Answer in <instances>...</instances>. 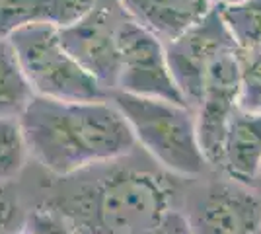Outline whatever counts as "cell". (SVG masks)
<instances>
[{
    "label": "cell",
    "mask_w": 261,
    "mask_h": 234,
    "mask_svg": "<svg viewBox=\"0 0 261 234\" xmlns=\"http://www.w3.org/2000/svg\"><path fill=\"white\" fill-rule=\"evenodd\" d=\"M172 199L160 176L141 168L115 166L47 205L61 213L76 234H141L174 211Z\"/></svg>",
    "instance_id": "cell-2"
},
{
    "label": "cell",
    "mask_w": 261,
    "mask_h": 234,
    "mask_svg": "<svg viewBox=\"0 0 261 234\" xmlns=\"http://www.w3.org/2000/svg\"><path fill=\"white\" fill-rule=\"evenodd\" d=\"M121 10L164 45L189 32L215 6L208 0H117Z\"/></svg>",
    "instance_id": "cell-10"
},
{
    "label": "cell",
    "mask_w": 261,
    "mask_h": 234,
    "mask_svg": "<svg viewBox=\"0 0 261 234\" xmlns=\"http://www.w3.org/2000/svg\"><path fill=\"white\" fill-rule=\"evenodd\" d=\"M191 234H261V195L236 181H211L191 195Z\"/></svg>",
    "instance_id": "cell-8"
},
{
    "label": "cell",
    "mask_w": 261,
    "mask_h": 234,
    "mask_svg": "<svg viewBox=\"0 0 261 234\" xmlns=\"http://www.w3.org/2000/svg\"><path fill=\"white\" fill-rule=\"evenodd\" d=\"M125 12L117 0H94L76 22L59 30L66 53L98 82L109 96L119 76V25Z\"/></svg>",
    "instance_id": "cell-5"
},
{
    "label": "cell",
    "mask_w": 261,
    "mask_h": 234,
    "mask_svg": "<svg viewBox=\"0 0 261 234\" xmlns=\"http://www.w3.org/2000/svg\"><path fill=\"white\" fill-rule=\"evenodd\" d=\"M18 234H33L32 230H30V228H28V226H25V228H23L22 232H18Z\"/></svg>",
    "instance_id": "cell-22"
},
{
    "label": "cell",
    "mask_w": 261,
    "mask_h": 234,
    "mask_svg": "<svg viewBox=\"0 0 261 234\" xmlns=\"http://www.w3.org/2000/svg\"><path fill=\"white\" fill-rule=\"evenodd\" d=\"M25 226L33 234H76L72 230V226L66 223L65 217L55 209H51L49 205L37 207V209L28 213Z\"/></svg>",
    "instance_id": "cell-18"
},
{
    "label": "cell",
    "mask_w": 261,
    "mask_h": 234,
    "mask_svg": "<svg viewBox=\"0 0 261 234\" xmlns=\"http://www.w3.org/2000/svg\"><path fill=\"white\" fill-rule=\"evenodd\" d=\"M218 168L230 181L253 188L261 170V113L236 110L226 129Z\"/></svg>",
    "instance_id": "cell-11"
},
{
    "label": "cell",
    "mask_w": 261,
    "mask_h": 234,
    "mask_svg": "<svg viewBox=\"0 0 261 234\" xmlns=\"http://www.w3.org/2000/svg\"><path fill=\"white\" fill-rule=\"evenodd\" d=\"M33 92L23 76L8 39H0V117L18 119L32 101Z\"/></svg>",
    "instance_id": "cell-14"
},
{
    "label": "cell",
    "mask_w": 261,
    "mask_h": 234,
    "mask_svg": "<svg viewBox=\"0 0 261 234\" xmlns=\"http://www.w3.org/2000/svg\"><path fill=\"white\" fill-rule=\"evenodd\" d=\"M141 234H191V228L185 221L184 213L174 209V211L168 213L156 226H152V228H148V230H144Z\"/></svg>",
    "instance_id": "cell-19"
},
{
    "label": "cell",
    "mask_w": 261,
    "mask_h": 234,
    "mask_svg": "<svg viewBox=\"0 0 261 234\" xmlns=\"http://www.w3.org/2000/svg\"><path fill=\"white\" fill-rule=\"evenodd\" d=\"M18 119L30 156L61 178L113 164L137 145L111 100L59 101L33 96Z\"/></svg>",
    "instance_id": "cell-1"
},
{
    "label": "cell",
    "mask_w": 261,
    "mask_h": 234,
    "mask_svg": "<svg viewBox=\"0 0 261 234\" xmlns=\"http://www.w3.org/2000/svg\"><path fill=\"white\" fill-rule=\"evenodd\" d=\"M168 67L187 108L195 110L211 67L220 57L238 51L217 6L189 32L164 45Z\"/></svg>",
    "instance_id": "cell-7"
},
{
    "label": "cell",
    "mask_w": 261,
    "mask_h": 234,
    "mask_svg": "<svg viewBox=\"0 0 261 234\" xmlns=\"http://www.w3.org/2000/svg\"><path fill=\"white\" fill-rule=\"evenodd\" d=\"M213 6H222V4H232V2H238V0H208Z\"/></svg>",
    "instance_id": "cell-20"
},
{
    "label": "cell",
    "mask_w": 261,
    "mask_h": 234,
    "mask_svg": "<svg viewBox=\"0 0 261 234\" xmlns=\"http://www.w3.org/2000/svg\"><path fill=\"white\" fill-rule=\"evenodd\" d=\"M28 211L10 184L0 186V234H18L25 228Z\"/></svg>",
    "instance_id": "cell-17"
},
{
    "label": "cell",
    "mask_w": 261,
    "mask_h": 234,
    "mask_svg": "<svg viewBox=\"0 0 261 234\" xmlns=\"http://www.w3.org/2000/svg\"><path fill=\"white\" fill-rule=\"evenodd\" d=\"M253 190L261 195V170H259V176H257V179H255V184H253Z\"/></svg>",
    "instance_id": "cell-21"
},
{
    "label": "cell",
    "mask_w": 261,
    "mask_h": 234,
    "mask_svg": "<svg viewBox=\"0 0 261 234\" xmlns=\"http://www.w3.org/2000/svg\"><path fill=\"white\" fill-rule=\"evenodd\" d=\"M92 4L94 0H0V39L32 25L66 28Z\"/></svg>",
    "instance_id": "cell-12"
},
{
    "label": "cell",
    "mask_w": 261,
    "mask_h": 234,
    "mask_svg": "<svg viewBox=\"0 0 261 234\" xmlns=\"http://www.w3.org/2000/svg\"><path fill=\"white\" fill-rule=\"evenodd\" d=\"M115 92L187 108L172 78L164 43L133 22L127 14L119 25V76Z\"/></svg>",
    "instance_id": "cell-6"
},
{
    "label": "cell",
    "mask_w": 261,
    "mask_h": 234,
    "mask_svg": "<svg viewBox=\"0 0 261 234\" xmlns=\"http://www.w3.org/2000/svg\"><path fill=\"white\" fill-rule=\"evenodd\" d=\"M217 10L238 53H261V0H238L217 6Z\"/></svg>",
    "instance_id": "cell-13"
},
{
    "label": "cell",
    "mask_w": 261,
    "mask_h": 234,
    "mask_svg": "<svg viewBox=\"0 0 261 234\" xmlns=\"http://www.w3.org/2000/svg\"><path fill=\"white\" fill-rule=\"evenodd\" d=\"M238 108L244 112L261 113V53H238Z\"/></svg>",
    "instance_id": "cell-16"
},
{
    "label": "cell",
    "mask_w": 261,
    "mask_h": 234,
    "mask_svg": "<svg viewBox=\"0 0 261 234\" xmlns=\"http://www.w3.org/2000/svg\"><path fill=\"white\" fill-rule=\"evenodd\" d=\"M33 96L59 101L109 100L99 86L61 43L59 30L32 25L8 37Z\"/></svg>",
    "instance_id": "cell-4"
},
{
    "label": "cell",
    "mask_w": 261,
    "mask_h": 234,
    "mask_svg": "<svg viewBox=\"0 0 261 234\" xmlns=\"http://www.w3.org/2000/svg\"><path fill=\"white\" fill-rule=\"evenodd\" d=\"M238 51H234L211 67L193 110L197 141L207 166L218 168L220 164L226 129L238 110Z\"/></svg>",
    "instance_id": "cell-9"
},
{
    "label": "cell",
    "mask_w": 261,
    "mask_h": 234,
    "mask_svg": "<svg viewBox=\"0 0 261 234\" xmlns=\"http://www.w3.org/2000/svg\"><path fill=\"white\" fill-rule=\"evenodd\" d=\"M30 148L20 119L0 117V186L12 184L28 164Z\"/></svg>",
    "instance_id": "cell-15"
},
{
    "label": "cell",
    "mask_w": 261,
    "mask_h": 234,
    "mask_svg": "<svg viewBox=\"0 0 261 234\" xmlns=\"http://www.w3.org/2000/svg\"><path fill=\"white\" fill-rule=\"evenodd\" d=\"M111 103L129 125L135 143L175 176L195 178L207 168L199 148L193 110L172 101L113 92Z\"/></svg>",
    "instance_id": "cell-3"
}]
</instances>
